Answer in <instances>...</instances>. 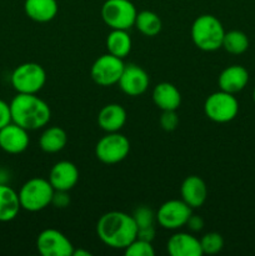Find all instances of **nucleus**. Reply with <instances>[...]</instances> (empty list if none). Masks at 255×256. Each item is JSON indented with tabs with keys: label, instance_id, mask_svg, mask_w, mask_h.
Masks as SVG:
<instances>
[{
	"label": "nucleus",
	"instance_id": "obj_5",
	"mask_svg": "<svg viewBox=\"0 0 255 256\" xmlns=\"http://www.w3.org/2000/svg\"><path fill=\"white\" fill-rule=\"evenodd\" d=\"M10 82L19 94H36L46 82V72L38 62H24L15 68Z\"/></svg>",
	"mask_w": 255,
	"mask_h": 256
},
{
	"label": "nucleus",
	"instance_id": "obj_21",
	"mask_svg": "<svg viewBox=\"0 0 255 256\" xmlns=\"http://www.w3.org/2000/svg\"><path fill=\"white\" fill-rule=\"evenodd\" d=\"M20 205L19 194L12 188L0 182V222H8L14 220L19 214Z\"/></svg>",
	"mask_w": 255,
	"mask_h": 256
},
{
	"label": "nucleus",
	"instance_id": "obj_11",
	"mask_svg": "<svg viewBox=\"0 0 255 256\" xmlns=\"http://www.w3.org/2000/svg\"><path fill=\"white\" fill-rule=\"evenodd\" d=\"M38 252L42 256H72V242L56 229H45L38 235Z\"/></svg>",
	"mask_w": 255,
	"mask_h": 256
},
{
	"label": "nucleus",
	"instance_id": "obj_32",
	"mask_svg": "<svg viewBox=\"0 0 255 256\" xmlns=\"http://www.w3.org/2000/svg\"><path fill=\"white\" fill-rule=\"evenodd\" d=\"M186 226L189 228L192 232H200V230L204 228V220L202 219L200 216L198 215H190L189 220L186 222Z\"/></svg>",
	"mask_w": 255,
	"mask_h": 256
},
{
	"label": "nucleus",
	"instance_id": "obj_4",
	"mask_svg": "<svg viewBox=\"0 0 255 256\" xmlns=\"http://www.w3.org/2000/svg\"><path fill=\"white\" fill-rule=\"evenodd\" d=\"M54 188L49 180L42 178H32L28 180L19 190V200L22 209L30 212L44 210L52 204L54 196Z\"/></svg>",
	"mask_w": 255,
	"mask_h": 256
},
{
	"label": "nucleus",
	"instance_id": "obj_20",
	"mask_svg": "<svg viewBox=\"0 0 255 256\" xmlns=\"http://www.w3.org/2000/svg\"><path fill=\"white\" fill-rule=\"evenodd\" d=\"M25 14L36 22H49L58 15L59 5L56 0H25Z\"/></svg>",
	"mask_w": 255,
	"mask_h": 256
},
{
	"label": "nucleus",
	"instance_id": "obj_15",
	"mask_svg": "<svg viewBox=\"0 0 255 256\" xmlns=\"http://www.w3.org/2000/svg\"><path fill=\"white\" fill-rule=\"evenodd\" d=\"M182 200H184L192 209L202 206L208 198V186L204 180L198 175H190L184 179L180 186Z\"/></svg>",
	"mask_w": 255,
	"mask_h": 256
},
{
	"label": "nucleus",
	"instance_id": "obj_10",
	"mask_svg": "<svg viewBox=\"0 0 255 256\" xmlns=\"http://www.w3.org/2000/svg\"><path fill=\"white\" fill-rule=\"evenodd\" d=\"M192 214V209L184 200H168L159 208L156 214L158 224L166 230H178L185 226Z\"/></svg>",
	"mask_w": 255,
	"mask_h": 256
},
{
	"label": "nucleus",
	"instance_id": "obj_33",
	"mask_svg": "<svg viewBox=\"0 0 255 256\" xmlns=\"http://www.w3.org/2000/svg\"><path fill=\"white\" fill-rule=\"evenodd\" d=\"M155 236V228L149 226V228H142V229H138L136 238L138 239L145 240V242H152L154 240Z\"/></svg>",
	"mask_w": 255,
	"mask_h": 256
},
{
	"label": "nucleus",
	"instance_id": "obj_7",
	"mask_svg": "<svg viewBox=\"0 0 255 256\" xmlns=\"http://www.w3.org/2000/svg\"><path fill=\"white\" fill-rule=\"evenodd\" d=\"M205 115L212 122L224 124L236 118L239 112V102L234 94L219 90L208 96L204 102Z\"/></svg>",
	"mask_w": 255,
	"mask_h": 256
},
{
	"label": "nucleus",
	"instance_id": "obj_27",
	"mask_svg": "<svg viewBox=\"0 0 255 256\" xmlns=\"http://www.w3.org/2000/svg\"><path fill=\"white\" fill-rule=\"evenodd\" d=\"M124 250L126 256H154L155 254L152 242L138 239V238L134 242H130Z\"/></svg>",
	"mask_w": 255,
	"mask_h": 256
},
{
	"label": "nucleus",
	"instance_id": "obj_3",
	"mask_svg": "<svg viewBox=\"0 0 255 256\" xmlns=\"http://www.w3.org/2000/svg\"><path fill=\"white\" fill-rule=\"evenodd\" d=\"M225 30L216 16L204 14L198 16L192 25V39L198 49L215 52L222 45Z\"/></svg>",
	"mask_w": 255,
	"mask_h": 256
},
{
	"label": "nucleus",
	"instance_id": "obj_18",
	"mask_svg": "<svg viewBox=\"0 0 255 256\" xmlns=\"http://www.w3.org/2000/svg\"><path fill=\"white\" fill-rule=\"evenodd\" d=\"M126 112L120 104H108L98 114V124L104 132H116L126 122Z\"/></svg>",
	"mask_w": 255,
	"mask_h": 256
},
{
	"label": "nucleus",
	"instance_id": "obj_14",
	"mask_svg": "<svg viewBox=\"0 0 255 256\" xmlns=\"http://www.w3.org/2000/svg\"><path fill=\"white\" fill-rule=\"evenodd\" d=\"M54 190L69 192L79 180V170L76 165L68 160H62L52 168L48 179Z\"/></svg>",
	"mask_w": 255,
	"mask_h": 256
},
{
	"label": "nucleus",
	"instance_id": "obj_16",
	"mask_svg": "<svg viewBox=\"0 0 255 256\" xmlns=\"http://www.w3.org/2000/svg\"><path fill=\"white\" fill-rule=\"evenodd\" d=\"M248 82H249V72L242 65H230L225 68L218 78L220 90L230 94L242 92L246 86Z\"/></svg>",
	"mask_w": 255,
	"mask_h": 256
},
{
	"label": "nucleus",
	"instance_id": "obj_23",
	"mask_svg": "<svg viewBox=\"0 0 255 256\" xmlns=\"http://www.w3.org/2000/svg\"><path fill=\"white\" fill-rule=\"evenodd\" d=\"M132 42L130 35L128 34V30L112 29L106 38V49L108 52L114 56L124 59L125 56L132 52Z\"/></svg>",
	"mask_w": 255,
	"mask_h": 256
},
{
	"label": "nucleus",
	"instance_id": "obj_12",
	"mask_svg": "<svg viewBox=\"0 0 255 256\" xmlns=\"http://www.w3.org/2000/svg\"><path fill=\"white\" fill-rule=\"evenodd\" d=\"M118 84L124 94L129 96H139L148 90L150 79L148 72L142 68H140L139 65L129 64L125 65Z\"/></svg>",
	"mask_w": 255,
	"mask_h": 256
},
{
	"label": "nucleus",
	"instance_id": "obj_24",
	"mask_svg": "<svg viewBox=\"0 0 255 256\" xmlns=\"http://www.w3.org/2000/svg\"><path fill=\"white\" fill-rule=\"evenodd\" d=\"M134 26L145 36H156L162 32V22L158 14L150 10H142L138 12Z\"/></svg>",
	"mask_w": 255,
	"mask_h": 256
},
{
	"label": "nucleus",
	"instance_id": "obj_8",
	"mask_svg": "<svg viewBox=\"0 0 255 256\" xmlns=\"http://www.w3.org/2000/svg\"><path fill=\"white\" fill-rule=\"evenodd\" d=\"M130 142L126 136L116 132H106L95 146L98 160L108 165H114L122 162L129 155Z\"/></svg>",
	"mask_w": 255,
	"mask_h": 256
},
{
	"label": "nucleus",
	"instance_id": "obj_29",
	"mask_svg": "<svg viewBox=\"0 0 255 256\" xmlns=\"http://www.w3.org/2000/svg\"><path fill=\"white\" fill-rule=\"evenodd\" d=\"M179 118L176 115V110H164L160 116V126L165 132H172L178 128Z\"/></svg>",
	"mask_w": 255,
	"mask_h": 256
},
{
	"label": "nucleus",
	"instance_id": "obj_17",
	"mask_svg": "<svg viewBox=\"0 0 255 256\" xmlns=\"http://www.w3.org/2000/svg\"><path fill=\"white\" fill-rule=\"evenodd\" d=\"M168 252L172 256H202L200 240L188 232H176L172 235L166 244Z\"/></svg>",
	"mask_w": 255,
	"mask_h": 256
},
{
	"label": "nucleus",
	"instance_id": "obj_2",
	"mask_svg": "<svg viewBox=\"0 0 255 256\" xmlns=\"http://www.w3.org/2000/svg\"><path fill=\"white\" fill-rule=\"evenodd\" d=\"M12 122L29 130H36L48 125L52 118L50 106L36 94H19L10 102Z\"/></svg>",
	"mask_w": 255,
	"mask_h": 256
},
{
	"label": "nucleus",
	"instance_id": "obj_6",
	"mask_svg": "<svg viewBox=\"0 0 255 256\" xmlns=\"http://www.w3.org/2000/svg\"><path fill=\"white\" fill-rule=\"evenodd\" d=\"M136 15V8L130 0H105L102 6V18L110 29L129 30Z\"/></svg>",
	"mask_w": 255,
	"mask_h": 256
},
{
	"label": "nucleus",
	"instance_id": "obj_13",
	"mask_svg": "<svg viewBox=\"0 0 255 256\" xmlns=\"http://www.w3.org/2000/svg\"><path fill=\"white\" fill-rule=\"evenodd\" d=\"M28 130L15 122H9L0 129V149L8 154H22L29 146Z\"/></svg>",
	"mask_w": 255,
	"mask_h": 256
},
{
	"label": "nucleus",
	"instance_id": "obj_1",
	"mask_svg": "<svg viewBox=\"0 0 255 256\" xmlns=\"http://www.w3.org/2000/svg\"><path fill=\"white\" fill-rule=\"evenodd\" d=\"M99 239L112 249H125L136 239L138 226L132 215L122 212H109L98 220Z\"/></svg>",
	"mask_w": 255,
	"mask_h": 256
},
{
	"label": "nucleus",
	"instance_id": "obj_34",
	"mask_svg": "<svg viewBox=\"0 0 255 256\" xmlns=\"http://www.w3.org/2000/svg\"><path fill=\"white\" fill-rule=\"evenodd\" d=\"M92 254H90L88 250H82V249H78L72 252V256H90Z\"/></svg>",
	"mask_w": 255,
	"mask_h": 256
},
{
	"label": "nucleus",
	"instance_id": "obj_25",
	"mask_svg": "<svg viewBox=\"0 0 255 256\" xmlns=\"http://www.w3.org/2000/svg\"><path fill=\"white\" fill-rule=\"evenodd\" d=\"M222 48H224L225 52L232 55L244 54L249 48V38L245 32L240 30H230L225 32L224 39H222Z\"/></svg>",
	"mask_w": 255,
	"mask_h": 256
},
{
	"label": "nucleus",
	"instance_id": "obj_9",
	"mask_svg": "<svg viewBox=\"0 0 255 256\" xmlns=\"http://www.w3.org/2000/svg\"><path fill=\"white\" fill-rule=\"evenodd\" d=\"M124 68L122 59L108 52L95 60L90 69V75L95 84L100 86H112L118 84Z\"/></svg>",
	"mask_w": 255,
	"mask_h": 256
},
{
	"label": "nucleus",
	"instance_id": "obj_22",
	"mask_svg": "<svg viewBox=\"0 0 255 256\" xmlns=\"http://www.w3.org/2000/svg\"><path fill=\"white\" fill-rule=\"evenodd\" d=\"M68 134L62 128L50 126L42 132L40 135L39 145L40 149L48 154H55L59 152L66 146Z\"/></svg>",
	"mask_w": 255,
	"mask_h": 256
},
{
	"label": "nucleus",
	"instance_id": "obj_30",
	"mask_svg": "<svg viewBox=\"0 0 255 256\" xmlns=\"http://www.w3.org/2000/svg\"><path fill=\"white\" fill-rule=\"evenodd\" d=\"M12 122V112H10V104L0 99V129Z\"/></svg>",
	"mask_w": 255,
	"mask_h": 256
},
{
	"label": "nucleus",
	"instance_id": "obj_35",
	"mask_svg": "<svg viewBox=\"0 0 255 256\" xmlns=\"http://www.w3.org/2000/svg\"><path fill=\"white\" fill-rule=\"evenodd\" d=\"M252 99H254V102H255V88H254V92H252Z\"/></svg>",
	"mask_w": 255,
	"mask_h": 256
},
{
	"label": "nucleus",
	"instance_id": "obj_31",
	"mask_svg": "<svg viewBox=\"0 0 255 256\" xmlns=\"http://www.w3.org/2000/svg\"><path fill=\"white\" fill-rule=\"evenodd\" d=\"M52 204L56 208H66L70 204V198L68 195V192H60L55 190L54 196H52Z\"/></svg>",
	"mask_w": 255,
	"mask_h": 256
},
{
	"label": "nucleus",
	"instance_id": "obj_26",
	"mask_svg": "<svg viewBox=\"0 0 255 256\" xmlns=\"http://www.w3.org/2000/svg\"><path fill=\"white\" fill-rule=\"evenodd\" d=\"M202 254L215 255L220 252L224 248V239L219 232H208L200 239Z\"/></svg>",
	"mask_w": 255,
	"mask_h": 256
},
{
	"label": "nucleus",
	"instance_id": "obj_28",
	"mask_svg": "<svg viewBox=\"0 0 255 256\" xmlns=\"http://www.w3.org/2000/svg\"><path fill=\"white\" fill-rule=\"evenodd\" d=\"M132 219H134L135 224H136L138 229L142 228H149L154 226V222L156 215L152 212V210L148 206H139L138 209L134 210L132 212Z\"/></svg>",
	"mask_w": 255,
	"mask_h": 256
},
{
	"label": "nucleus",
	"instance_id": "obj_19",
	"mask_svg": "<svg viewBox=\"0 0 255 256\" xmlns=\"http://www.w3.org/2000/svg\"><path fill=\"white\" fill-rule=\"evenodd\" d=\"M152 102L162 112L178 110L182 104V95L178 88L172 82H160L152 90Z\"/></svg>",
	"mask_w": 255,
	"mask_h": 256
}]
</instances>
